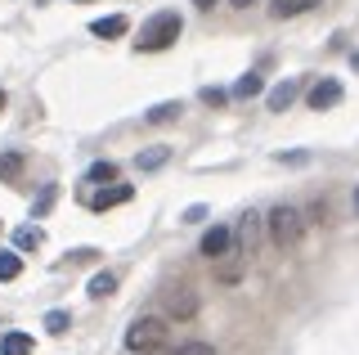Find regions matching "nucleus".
Listing matches in <instances>:
<instances>
[{
  "label": "nucleus",
  "mask_w": 359,
  "mask_h": 355,
  "mask_svg": "<svg viewBox=\"0 0 359 355\" xmlns=\"http://www.w3.org/2000/svg\"><path fill=\"white\" fill-rule=\"evenodd\" d=\"M306 104L314 108V113H323V108H332V104H341V81H314L310 91H306Z\"/></svg>",
  "instance_id": "423d86ee"
},
{
  "label": "nucleus",
  "mask_w": 359,
  "mask_h": 355,
  "mask_svg": "<svg viewBox=\"0 0 359 355\" xmlns=\"http://www.w3.org/2000/svg\"><path fill=\"white\" fill-rule=\"evenodd\" d=\"M86 180L90 185H112V180H117V162H95V166H90V171H86Z\"/></svg>",
  "instance_id": "dca6fc26"
},
{
  "label": "nucleus",
  "mask_w": 359,
  "mask_h": 355,
  "mask_svg": "<svg viewBox=\"0 0 359 355\" xmlns=\"http://www.w3.org/2000/svg\"><path fill=\"white\" fill-rule=\"evenodd\" d=\"M194 5H198V9H211V5H216V0H194Z\"/></svg>",
  "instance_id": "393cba45"
},
{
  "label": "nucleus",
  "mask_w": 359,
  "mask_h": 355,
  "mask_svg": "<svg viewBox=\"0 0 359 355\" xmlns=\"http://www.w3.org/2000/svg\"><path fill=\"white\" fill-rule=\"evenodd\" d=\"M224 99H229V95H224V91H216V86H207V91H202V104H211V108H220Z\"/></svg>",
  "instance_id": "5701e85b"
},
{
  "label": "nucleus",
  "mask_w": 359,
  "mask_h": 355,
  "mask_svg": "<svg viewBox=\"0 0 359 355\" xmlns=\"http://www.w3.org/2000/svg\"><path fill=\"white\" fill-rule=\"evenodd\" d=\"M117 293V274H95L90 279V297H112Z\"/></svg>",
  "instance_id": "a211bd4d"
},
{
  "label": "nucleus",
  "mask_w": 359,
  "mask_h": 355,
  "mask_svg": "<svg viewBox=\"0 0 359 355\" xmlns=\"http://www.w3.org/2000/svg\"><path fill=\"white\" fill-rule=\"evenodd\" d=\"M41 243H45L41 225H22V229H14V248H18V252H32V248H41Z\"/></svg>",
  "instance_id": "ddd939ff"
},
{
  "label": "nucleus",
  "mask_w": 359,
  "mask_h": 355,
  "mask_svg": "<svg viewBox=\"0 0 359 355\" xmlns=\"http://www.w3.org/2000/svg\"><path fill=\"white\" fill-rule=\"evenodd\" d=\"M50 203H54V189H45V194H41V203H36V216H41V212H50Z\"/></svg>",
  "instance_id": "b1692460"
},
{
  "label": "nucleus",
  "mask_w": 359,
  "mask_h": 355,
  "mask_svg": "<svg viewBox=\"0 0 359 355\" xmlns=\"http://www.w3.org/2000/svg\"><path fill=\"white\" fill-rule=\"evenodd\" d=\"M130 198H135L130 185H117V189H99V194H90L86 203L95 207V212H108V207H121V203H130Z\"/></svg>",
  "instance_id": "6e6552de"
},
{
  "label": "nucleus",
  "mask_w": 359,
  "mask_h": 355,
  "mask_svg": "<svg viewBox=\"0 0 359 355\" xmlns=\"http://www.w3.org/2000/svg\"><path fill=\"white\" fill-rule=\"evenodd\" d=\"M229 5H238V9H247V5H252V0H229Z\"/></svg>",
  "instance_id": "a878e982"
},
{
  "label": "nucleus",
  "mask_w": 359,
  "mask_h": 355,
  "mask_svg": "<svg viewBox=\"0 0 359 355\" xmlns=\"http://www.w3.org/2000/svg\"><path fill=\"white\" fill-rule=\"evenodd\" d=\"M171 117H180V104H157L149 113V121H171Z\"/></svg>",
  "instance_id": "aec40b11"
},
{
  "label": "nucleus",
  "mask_w": 359,
  "mask_h": 355,
  "mask_svg": "<svg viewBox=\"0 0 359 355\" xmlns=\"http://www.w3.org/2000/svg\"><path fill=\"white\" fill-rule=\"evenodd\" d=\"M180 32H184V18L175 14V9H162V14H153L149 23L140 27V41H135V50L140 54H153V50H166L180 41Z\"/></svg>",
  "instance_id": "f257e3e1"
},
{
  "label": "nucleus",
  "mask_w": 359,
  "mask_h": 355,
  "mask_svg": "<svg viewBox=\"0 0 359 355\" xmlns=\"http://www.w3.org/2000/svg\"><path fill=\"white\" fill-rule=\"evenodd\" d=\"M252 95H261V76L247 72V76H238V86H233V99H252Z\"/></svg>",
  "instance_id": "f3484780"
},
{
  "label": "nucleus",
  "mask_w": 359,
  "mask_h": 355,
  "mask_svg": "<svg viewBox=\"0 0 359 355\" xmlns=\"http://www.w3.org/2000/svg\"><path fill=\"white\" fill-rule=\"evenodd\" d=\"M166 315H171V319L198 315V297L189 293V288H175V293H166Z\"/></svg>",
  "instance_id": "0eeeda50"
},
{
  "label": "nucleus",
  "mask_w": 359,
  "mask_h": 355,
  "mask_svg": "<svg viewBox=\"0 0 359 355\" xmlns=\"http://www.w3.org/2000/svg\"><path fill=\"white\" fill-rule=\"evenodd\" d=\"M175 355H216V347H207V342H184Z\"/></svg>",
  "instance_id": "412c9836"
},
{
  "label": "nucleus",
  "mask_w": 359,
  "mask_h": 355,
  "mask_svg": "<svg viewBox=\"0 0 359 355\" xmlns=\"http://www.w3.org/2000/svg\"><path fill=\"white\" fill-rule=\"evenodd\" d=\"M126 18H121V14H108V18H95V23H90V32H95V36H126Z\"/></svg>",
  "instance_id": "9b49d317"
},
{
  "label": "nucleus",
  "mask_w": 359,
  "mask_h": 355,
  "mask_svg": "<svg viewBox=\"0 0 359 355\" xmlns=\"http://www.w3.org/2000/svg\"><path fill=\"white\" fill-rule=\"evenodd\" d=\"M261 229H265V220L256 216V212H247V216L238 220V229H233V248H238V257H252V252H256Z\"/></svg>",
  "instance_id": "20e7f679"
},
{
  "label": "nucleus",
  "mask_w": 359,
  "mask_h": 355,
  "mask_svg": "<svg viewBox=\"0 0 359 355\" xmlns=\"http://www.w3.org/2000/svg\"><path fill=\"white\" fill-rule=\"evenodd\" d=\"M265 225H269V239H274V248H292V243L301 239V229H306V220H301L297 207H274Z\"/></svg>",
  "instance_id": "7ed1b4c3"
},
{
  "label": "nucleus",
  "mask_w": 359,
  "mask_h": 355,
  "mask_svg": "<svg viewBox=\"0 0 359 355\" xmlns=\"http://www.w3.org/2000/svg\"><path fill=\"white\" fill-rule=\"evenodd\" d=\"M301 95V81L297 76H287V81H278L274 91H269V113H283V108L292 104V99Z\"/></svg>",
  "instance_id": "1a4fd4ad"
},
{
  "label": "nucleus",
  "mask_w": 359,
  "mask_h": 355,
  "mask_svg": "<svg viewBox=\"0 0 359 355\" xmlns=\"http://www.w3.org/2000/svg\"><path fill=\"white\" fill-rule=\"evenodd\" d=\"M166 162H171V149H166V144H157V149H149V153H140V158H135L140 171H157V166H166Z\"/></svg>",
  "instance_id": "f8f14e48"
},
{
  "label": "nucleus",
  "mask_w": 359,
  "mask_h": 355,
  "mask_svg": "<svg viewBox=\"0 0 359 355\" xmlns=\"http://www.w3.org/2000/svg\"><path fill=\"white\" fill-rule=\"evenodd\" d=\"M18 274H22V261H18V248H5V252H0V279H18Z\"/></svg>",
  "instance_id": "2eb2a0df"
},
{
  "label": "nucleus",
  "mask_w": 359,
  "mask_h": 355,
  "mask_svg": "<svg viewBox=\"0 0 359 355\" xmlns=\"http://www.w3.org/2000/svg\"><path fill=\"white\" fill-rule=\"evenodd\" d=\"M355 212H359V189H355Z\"/></svg>",
  "instance_id": "cd10ccee"
},
{
  "label": "nucleus",
  "mask_w": 359,
  "mask_h": 355,
  "mask_svg": "<svg viewBox=\"0 0 359 355\" xmlns=\"http://www.w3.org/2000/svg\"><path fill=\"white\" fill-rule=\"evenodd\" d=\"M0 355H32V337H27V333H5Z\"/></svg>",
  "instance_id": "4468645a"
},
{
  "label": "nucleus",
  "mask_w": 359,
  "mask_h": 355,
  "mask_svg": "<svg viewBox=\"0 0 359 355\" xmlns=\"http://www.w3.org/2000/svg\"><path fill=\"white\" fill-rule=\"evenodd\" d=\"M5 99H9V95H5V86H0V108H5Z\"/></svg>",
  "instance_id": "bb28decb"
},
{
  "label": "nucleus",
  "mask_w": 359,
  "mask_h": 355,
  "mask_svg": "<svg viewBox=\"0 0 359 355\" xmlns=\"http://www.w3.org/2000/svg\"><path fill=\"white\" fill-rule=\"evenodd\" d=\"M229 248H233V229H224V225H211L207 234H202V243H198V252L211 257V261H220Z\"/></svg>",
  "instance_id": "39448f33"
},
{
  "label": "nucleus",
  "mask_w": 359,
  "mask_h": 355,
  "mask_svg": "<svg viewBox=\"0 0 359 355\" xmlns=\"http://www.w3.org/2000/svg\"><path fill=\"white\" fill-rule=\"evenodd\" d=\"M314 5H323V0H269V14L274 18H297V14H310Z\"/></svg>",
  "instance_id": "9d476101"
},
{
  "label": "nucleus",
  "mask_w": 359,
  "mask_h": 355,
  "mask_svg": "<svg viewBox=\"0 0 359 355\" xmlns=\"http://www.w3.org/2000/svg\"><path fill=\"white\" fill-rule=\"evenodd\" d=\"M45 328H50V333H63L67 328V315H63V310H50V315H45Z\"/></svg>",
  "instance_id": "4be33fe9"
},
{
  "label": "nucleus",
  "mask_w": 359,
  "mask_h": 355,
  "mask_svg": "<svg viewBox=\"0 0 359 355\" xmlns=\"http://www.w3.org/2000/svg\"><path fill=\"white\" fill-rule=\"evenodd\" d=\"M166 342H171V328H166L162 315H144L126 328V351H135V355H157Z\"/></svg>",
  "instance_id": "f03ea898"
},
{
  "label": "nucleus",
  "mask_w": 359,
  "mask_h": 355,
  "mask_svg": "<svg viewBox=\"0 0 359 355\" xmlns=\"http://www.w3.org/2000/svg\"><path fill=\"white\" fill-rule=\"evenodd\" d=\"M22 171V153H0V180H14Z\"/></svg>",
  "instance_id": "6ab92c4d"
}]
</instances>
